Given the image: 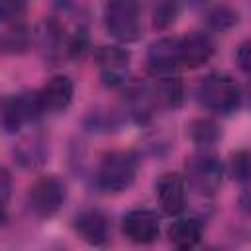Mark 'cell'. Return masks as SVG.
I'll return each instance as SVG.
<instances>
[{
	"label": "cell",
	"instance_id": "12",
	"mask_svg": "<svg viewBox=\"0 0 251 251\" xmlns=\"http://www.w3.org/2000/svg\"><path fill=\"white\" fill-rule=\"evenodd\" d=\"M214 55V43L204 33H190L180 37V65L186 69H198Z\"/></svg>",
	"mask_w": 251,
	"mask_h": 251
},
{
	"label": "cell",
	"instance_id": "19",
	"mask_svg": "<svg viewBox=\"0 0 251 251\" xmlns=\"http://www.w3.org/2000/svg\"><path fill=\"white\" fill-rule=\"evenodd\" d=\"M208 22H210V25L214 29L224 31V29L231 27L237 22V14L233 10H229V8H226V6H218V8H214L210 12V20Z\"/></svg>",
	"mask_w": 251,
	"mask_h": 251
},
{
	"label": "cell",
	"instance_id": "22",
	"mask_svg": "<svg viewBox=\"0 0 251 251\" xmlns=\"http://www.w3.org/2000/svg\"><path fill=\"white\" fill-rule=\"evenodd\" d=\"M235 59H237V65L243 73L251 75V39H245L239 47H237V53H235Z\"/></svg>",
	"mask_w": 251,
	"mask_h": 251
},
{
	"label": "cell",
	"instance_id": "9",
	"mask_svg": "<svg viewBox=\"0 0 251 251\" xmlns=\"http://www.w3.org/2000/svg\"><path fill=\"white\" fill-rule=\"evenodd\" d=\"M155 196L163 208V212H167L169 216H176L184 210V182L180 178V175L176 173H165L157 178L155 182Z\"/></svg>",
	"mask_w": 251,
	"mask_h": 251
},
{
	"label": "cell",
	"instance_id": "13",
	"mask_svg": "<svg viewBox=\"0 0 251 251\" xmlns=\"http://www.w3.org/2000/svg\"><path fill=\"white\" fill-rule=\"evenodd\" d=\"M75 229L90 245H104L108 241V220L100 210H86L76 216Z\"/></svg>",
	"mask_w": 251,
	"mask_h": 251
},
{
	"label": "cell",
	"instance_id": "7",
	"mask_svg": "<svg viewBox=\"0 0 251 251\" xmlns=\"http://www.w3.org/2000/svg\"><path fill=\"white\" fill-rule=\"evenodd\" d=\"M122 229L133 243H151L157 239L161 229V220L153 210L137 208L124 216Z\"/></svg>",
	"mask_w": 251,
	"mask_h": 251
},
{
	"label": "cell",
	"instance_id": "3",
	"mask_svg": "<svg viewBox=\"0 0 251 251\" xmlns=\"http://www.w3.org/2000/svg\"><path fill=\"white\" fill-rule=\"evenodd\" d=\"M135 175L137 157L129 151H112L96 171V184L106 192H122L133 184Z\"/></svg>",
	"mask_w": 251,
	"mask_h": 251
},
{
	"label": "cell",
	"instance_id": "11",
	"mask_svg": "<svg viewBox=\"0 0 251 251\" xmlns=\"http://www.w3.org/2000/svg\"><path fill=\"white\" fill-rule=\"evenodd\" d=\"M73 92H75V86H73V80L67 75L51 76L43 84V88L39 90L43 110L45 112H63L71 104Z\"/></svg>",
	"mask_w": 251,
	"mask_h": 251
},
{
	"label": "cell",
	"instance_id": "18",
	"mask_svg": "<svg viewBox=\"0 0 251 251\" xmlns=\"http://www.w3.org/2000/svg\"><path fill=\"white\" fill-rule=\"evenodd\" d=\"M182 100V84L178 78H167L159 86V102L167 108H176Z\"/></svg>",
	"mask_w": 251,
	"mask_h": 251
},
{
	"label": "cell",
	"instance_id": "17",
	"mask_svg": "<svg viewBox=\"0 0 251 251\" xmlns=\"http://www.w3.org/2000/svg\"><path fill=\"white\" fill-rule=\"evenodd\" d=\"M229 173L237 182L251 180V151H235L229 159Z\"/></svg>",
	"mask_w": 251,
	"mask_h": 251
},
{
	"label": "cell",
	"instance_id": "8",
	"mask_svg": "<svg viewBox=\"0 0 251 251\" xmlns=\"http://www.w3.org/2000/svg\"><path fill=\"white\" fill-rule=\"evenodd\" d=\"M147 65L153 73H173L180 65V37H161L147 49Z\"/></svg>",
	"mask_w": 251,
	"mask_h": 251
},
{
	"label": "cell",
	"instance_id": "6",
	"mask_svg": "<svg viewBox=\"0 0 251 251\" xmlns=\"http://www.w3.org/2000/svg\"><path fill=\"white\" fill-rule=\"evenodd\" d=\"M65 200V186L55 176H41L27 192V206L39 218L53 216Z\"/></svg>",
	"mask_w": 251,
	"mask_h": 251
},
{
	"label": "cell",
	"instance_id": "23",
	"mask_svg": "<svg viewBox=\"0 0 251 251\" xmlns=\"http://www.w3.org/2000/svg\"><path fill=\"white\" fill-rule=\"evenodd\" d=\"M10 186H12V180H10V173L6 169L0 171V188H2V206L6 208L8 206V198H10Z\"/></svg>",
	"mask_w": 251,
	"mask_h": 251
},
{
	"label": "cell",
	"instance_id": "16",
	"mask_svg": "<svg viewBox=\"0 0 251 251\" xmlns=\"http://www.w3.org/2000/svg\"><path fill=\"white\" fill-rule=\"evenodd\" d=\"M29 45V31L24 24H14L10 29L4 31L2 47L6 53H22Z\"/></svg>",
	"mask_w": 251,
	"mask_h": 251
},
{
	"label": "cell",
	"instance_id": "15",
	"mask_svg": "<svg viewBox=\"0 0 251 251\" xmlns=\"http://www.w3.org/2000/svg\"><path fill=\"white\" fill-rule=\"evenodd\" d=\"M222 135V129L216 122L212 120H206V118H198L194 122H190L188 126V137L190 141L196 145V147H202V149H208L212 147Z\"/></svg>",
	"mask_w": 251,
	"mask_h": 251
},
{
	"label": "cell",
	"instance_id": "21",
	"mask_svg": "<svg viewBox=\"0 0 251 251\" xmlns=\"http://www.w3.org/2000/svg\"><path fill=\"white\" fill-rule=\"evenodd\" d=\"M175 14H176V6L175 2H165L155 10V25L157 27H165L171 22H175Z\"/></svg>",
	"mask_w": 251,
	"mask_h": 251
},
{
	"label": "cell",
	"instance_id": "14",
	"mask_svg": "<svg viewBox=\"0 0 251 251\" xmlns=\"http://www.w3.org/2000/svg\"><path fill=\"white\" fill-rule=\"evenodd\" d=\"M202 237V224L196 218H178L169 227V239L178 249L194 247Z\"/></svg>",
	"mask_w": 251,
	"mask_h": 251
},
{
	"label": "cell",
	"instance_id": "2",
	"mask_svg": "<svg viewBox=\"0 0 251 251\" xmlns=\"http://www.w3.org/2000/svg\"><path fill=\"white\" fill-rule=\"evenodd\" d=\"M104 25L118 41H137L141 35L139 0H108L104 6Z\"/></svg>",
	"mask_w": 251,
	"mask_h": 251
},
{
	"label": "cell",
	"instance_id": "10",
	"mask_svg": "<svg viewBox=\"0 0 251 251\" xmlns=\"http://www.w3.org/2000/svg\"><path fill=\"white\" fill-rule=\"evenodd\" d=\"M94 57H96L98 69H100L106 84L116 86V84L124 82L127 63H129V53L126 49L116 47V45H104L96 51Z\"/></svg>",
	"mask_w": 251,
	"mask_h": 251
},
{
	"label": "cell",
	"instance_id": "4",
	"mask_svg": "<svg viewBox=\"0 0 251 251\" xmlns=\"http://www.w3.org/2000/svg\"><path fill=\"white\" fill-rule=\"evenodd\" d=\"M186 182L188 186L202 194L212 196L218 192L224 176V165L214 155H194L186 161Z\"/></svg>",
	"mask_w": 251,
	"mask_h": 251
},
{
	"label": "cell",
	"instance_id": "1",
	"mask_svg": "<svg viewBox=\"0 0 251 251\" xmlns=\"http://www.w3.org/2000/svg\"><path fill=\"white\" fill-rule=\"evenodd\" d=\"M198 100L206 110L227 116L237 110L241 102V90L229 75L212 73L198 84Z\"/></svg>",
	"mask_w": 251,
	"mask_h": 251
},
{
	"label": "cell",
	"instance_id": "20",
	"mask_svg": "<svg viewBox=\"0 0 251 251\" xmlns=\"http://www.w3.org/2000/svg\"><path fill=\"white\" fill-rule=\"evenodd\" d=\"M27 0H0V16L2 22H16L25 10Z\"/></svg>",
	"mask_w": 251,
	"mask_h": 251
},
{
	"label": "cell",
	"instance_id": "5",
	"mask_svg": "<svg viewBox=\"0 0 251 251\" xmlns=\"http://www.w3.org/2000/svg\"><path fill=\"white\" fill-rule=\"evenodd\" d=\"M43 104L39 92H25L4 100L2 106V124L8 133L18 131L25 122H33L43 114Z\"/></svg>",
	"mask_w": 251,
	"mask_h": 251
}]
</instances>
